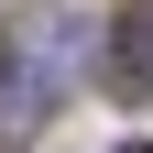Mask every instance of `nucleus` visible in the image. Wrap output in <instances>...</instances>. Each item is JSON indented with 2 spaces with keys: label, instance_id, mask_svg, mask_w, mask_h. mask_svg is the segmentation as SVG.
<instances>
[{
  "label": "nucleus",
  "instance_id": "obj_1",
  "mask_svg": "<svg viewBox=\"0 0 153 153\" xmlns=\"http://www.w3.org/2000/svg\"><path fill=\"white\" fill-rule=\"evenodd\" d=\"M55 120V66L44 55H0V142H33Z\"/></svg>",
  "mask_w": 153,
  "mask_h": 153
},
{
  "label": "nucleus",
  "instance_id": "obj_2",
  "mask_svg": "<svg viewBox=\"0 0 153 153\" xmlns=\"http://www.w3.org/2000/svg\"><path fill=\"white\" fill-rule=\"evenodd\" d=\"M109 76H120L131 99H153V0H142V11L120 22V55H109Z\"/></svg>",
  "mask_w": 153,
  "mask_h": 153
},
{
  "label": "nucleus",
  "instance_id": "obj_3",
  "mask_svg": "<svg viewBox=\"0 0 153 153\" xmlns=\"http://www.w3.org/2000/svg\"><path fill=\"white\" fill-rule=\"evenodd\" d=\"M131 153H153V142H131Z\"/></svg>",
  "mask_w": 153,
  "mask_h": 153
}]
</instances>
